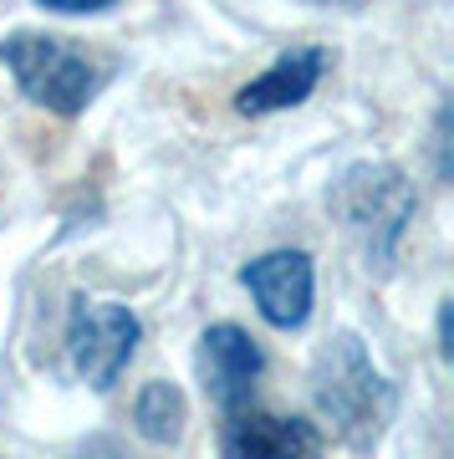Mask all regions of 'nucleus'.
<instances>
[{
    "label": "nucleus",
    "mask_w": 454,
    "mask_h": 459,
    "mask_svg": "<svg viewBox=\"0 0 454 459\" xmlns=\"http://www.w3.org/2000/svg\"><path fill=\"white\" fill-rule=\"evenodd\" d=\"M311 403L347 449H373L393 424L398 388L357 332H337L311 368Z\"/></svg>",
    "instance_id": "1"
},
{
    "label": "nucleus",
    "mask_w": 454,
    "mask_h": 459,
    "mask_svg": "<svg viewBox=\"0 0 454 459\" xmlns=\"http://www.w3.org/2000/svg\"><path fill=\"white\" fill-rule=\"evenodd\" d=\"M0 66L11 72L21 98L57 117H82L113 77L87 47L51 31H11L0 41Z\"/></svg>",
    "instance_id": "2"
},
{
    "label": "nucleus",
    "mask_w": 454,
    "mask_h": 459,
    "mask_svg": "<svg viewBox=\"0 0 454 459\" xmlns=\"http://www.w3.org/2000/svg\"><path fill=\"white\" fill-rule=\"evenodd\" d=\"M332 210L347 225L368 265H389L404 246V230L414 225V210H419V195L398 164L389 159H357L337 174L332 184Z\"/></svg>",
    "instance_id": "3"
},
{
    "label": "nucleus",
    "mask_w": 454,
    "mask_h": 459,
    "mask_svg": "<svg viewBox=\"0 0 454 459\" xmlns=\"http://www.w3.org/2000/svg\"><path fill=\"white\" fill-rule=\"evenodd\" d=\"M138 342H144V322L123 301L72 296V312H66V362H72V373L92 394H108L118 377L128 373Z\"/></svg>",
    "instance_id": "4"
},
{
    "label": "nucleus",
    "mask_w": 454,
    "mask_h": 459,
    "mask_svg": "<svg viewBox=\"0 0 454 459\" xmlns=\"http://www.w3.org/2000/svg\"><path fill=\"white\" fill-rule=\"evenodd\" d=\"M240 286L250 291L266 327L296 332L307 327L311 307H317V261L307 250H266L240 265Z\"/></svg>",
    "instance_id": "5"
},
{
    "label": "nucleus",
    "mask_w": 454,
    "mask_h": 459,
    "mask_svg": "<svg viewBox=\"0 0 454 459\" xmlns=\"http://www.w3.org/2000/svg\"><path fill=\"white\" fill-rule=\"evenodd\" d=\"M260 373H266V352L240 322H214L199 332V377H205V394L214 398V409H245L256 398Z\"/></svg>",
    "instance_id": "6"
},
{
    "label": "nucleus",
    "mask_w": 454,
    "mask_h": 459,
    "mask_svg": "<svg viewBox=\"0 0 454 459\" xmlns=\"http://www.w3.org/2000/svg\"><path fill=\"white\" fill-rule=\"evenodd\" d=\"M322 429L296 413L235 409L220 424V459H322Z\"/></svg>",
    "instance_id": "7"
},
{
    "label": "nucleus",
    "mask_w": 454,
    "mask_h": 459,
    "mask_svg": "<svg viewBox=\"0 0 454 459\" xmlns=\"http://www.w3.org/2000/svg\"><path fill=\"white\" fill-rule=\"evenodd\" d=\"M327 66H332V51L327 47H286L260 77H250L235 92V113L240 117L292 113V108H301L317 92V82L327 77Z\"/></svg>",
    "instance_id": "8"
},
{
    "label": "nucleus",
    "mask_w": 454,
    "mask_h": 459,
    "mask_svg": "<svg viewBox=\"0 0 454 459\" xmlns=\"http://www.w3.org/2000/svg\"><path fill=\"white\" fill-rule=\"evenodd\" d=\"M184 424H189V398H184L179 383L153 377V383L138 388V398H133V429H138V439L179 444L184 439Z\"/></svg>",
    "instance_id": "9"
},
{
    "label": "nucleus",
    "mask_w": 454,
    "mask_h": 459,
    "mask_svg": "<svg viewBox=\"0 0 454 459\" xmlns=\"http://www.w3.org/2000/svg\"><path fill=\"white\" fill-rule=\"evenodd\" d=\"M429 138H434V174L439 179H450L454 174V164H450V102H439V113H434V133H429Z\"/></svg>",
    "instance_id": "10"
},
{
    "label": "nucleus",
    "mask_w": 454,
    "mask_h": 459,
    "mask_svg": "<svg viewBox=\"0 0 454 459\" xmlns=\"http://www.w3.org/2000/svg\"><path fill=\"white\" fill-rule=\"evenodd\" d=\"M36 11H47V16H102V11H113L118 0H31Z\"/></svg>",
    "instance_id": "11"
},
{
    "label": "nucleus",
    "mask_w": 454,
    "mask_h": 459,
    "mask_svg": "<svg viewBox=\"0 0 454 459\" xmlns=\"http://www.w3.org/2000/svg\"><path fill=\"white\" fill-rule=\"evenodd\" d=\"M434 337H439V358H444V362H454V342H450V301H439Z\"/></svg>",
    "instance_id": "12"
},
{
    "label": "nucleus",
    "mask_w": 454,
    "mask_h": 459,
    "mask_svg": "<svg viewBox=\"0 0 454 459\" xmlns=\"http://www.w3.org/2000/svg\"><path fill=\"white\" fill-rule=\"evenodd\" d=\"M311 5H337V0H311Z\"/></svg>",
    "instance_id": "13"
},
{
    "label": "nucleus",
    "mask_w": 454,
    "mask_h": 459,
    "mask_svg": "<svg viewBox=\"0 0 454 459\" xmlns=\"http://www.w3.org/2000/svg\"><path fill=\"white\" fill-rule=\"evenodd\" d=\"M82 459H92V455H82Z\"/></svg>",
    "instance_id": "14"
}]
</instances>
